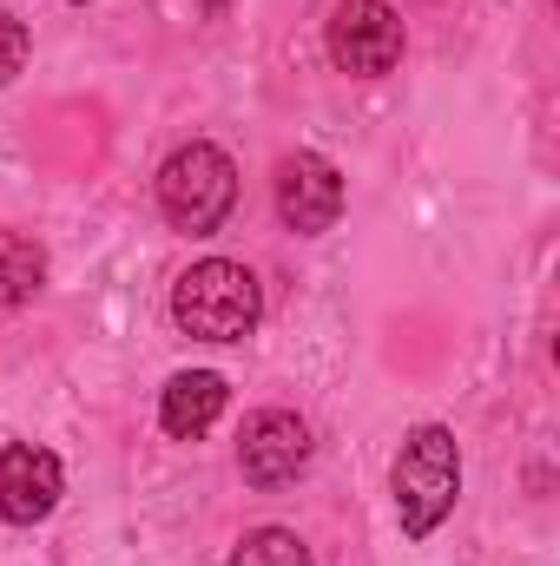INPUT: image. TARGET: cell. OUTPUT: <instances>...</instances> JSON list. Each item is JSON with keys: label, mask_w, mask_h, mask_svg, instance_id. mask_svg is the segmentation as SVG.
Masks as SVG:
<instances>
[{"label": "cell", "mask_w": 560, "mask_h": 566, "mask_svg": "<svg viewBox=\"0 0 560 566\" xmlns=\"http://www.w3.org/2000/svg\"><path fill=\"white\" fill-rule=\"evenodd\" d=\"M40 283H46V251H40V238H27V231H0V310L33 303Z\"/></svg>", "instance_id": "cell-9"}, {"label": "cell", "mask_w": 560, "mask_h": 566, "mask_svg": "<svg viewBox=\"0 0 560 566\" xmlns=\"http://www.w3.org/2000/svg\"><path fill=\"white\" fill-rule=\"evenodd\" d=\"M20 66H27V27H20L7 7H0V86H7Z\"/></svg>", "instance_id": "cell-11"}, {"label": "cell", "mask_w": 560, "mask_h": 566, "mask_svg": "<svg viewBox=\"0 0 560 566\" xmlns=\"http://www.w3.org/2000/svg\"><path fill=\"white\" fill-rule=\"evenodd\" d=\"M390 488H396L403 534H409V541H428V534L448 521L455 494H462V454H455V434L435 428V422L416 428V434L403 441L396 468H390Z\"/></svg>", "instance_id": "cell-2"}, {"label": "cell", "mask_w": 560, "mask_h": 566, "mask_svg": "<svg viewBox=\"0 0 560 566\" xmlns=\"http://www.w3.org/2000/svg\"><path fill=\"white\" fill-rule=\"evenodd\" d=\"M172 316H178V329L198 336V343H238V336L258 329L265 290H258V277H251L245 264L205 258V264H191L185 277L172 283Z\"/></svg>", "instance_id": "cell-1"}, {"label": "cell", "mask_w": 560, "mask_h": 566, "mask_svg": "<svg viewBox=\"0 0 560 566\" xmlns=\"http://www.w3.org/2000/svg\"><path fill=\"white\" fill-rule=\"evenodd\" d=\"M231 566H317V560H310V547H303L290 527H258V534L238 541Z\"/></svg>", "instance_id": "cell-10"}, {"label": "cell", "mask_w": 560, "mask_h": 566, "mask_svg": "<svg viewBox=\"0 0 560 566\" xmlns=\"http://www.w3.org/2000/svg\"><path fill=\"white\" fill-rule=\"evenodd\" d=\"M238 468L251 488H283L310 468V428L290 409H258L238 434Z\"/></svg>", "instance_id": "cell-5"}, {"label": "cell", "mask_w": 560, "mask_h": 566, "mask_svg": "<svg viewBox=\"0 0 560 566\" xmlns=\"http://www.w3.org/2000/svg\"><path fill=\"white\" fill-rule=\"evenodd\" d=\"M238 205V165L218 151V145H178L165 165H158V211L191 231V238H211Z\"/></svg>", "instance_id": "cell-3"}, {"label": "cell", "mask_w": 560, "mask_h": 566, "mask_svg": "<svg viewBox=\"0 0 560 566\" xmlns=\"http://www.w3.org/2000/svg\"><path fill=\"white\" fill-rule=\"evenodd\" d=\"M343 211V178L323 151H290L278 165V218L297 231V238H317L330 231Z\"/></svg>", "instance_id": "cell-6"}, {"label": "cell", "mask_w": 560, "mask_h": 566, "mask_svg": "<svg viewBox=\"0 0 560 566\" xmlns=\"http://www.w3.org/2000/svg\"><path fill=\"white\" fill-rule=\"evenodd\" d=\"M60 454L53 448H33V441H13L0 448V514L13 527H33L60 507Z\"/></svg>", "instance_id": "cell-7"}, {"label": "cell", "mask_w": 560, "mask_h": 566, "mask_svg": "<svg viewBox=\"0 0 560 566\" xmlns=\"http://www.w3.org/2000/svg\"><path fill=\"white\" fill-rule=\"evenodd\" d=\"M218 416H225V376H211V369H185V376H172V382H165V402H158L165 434L198 441Z\"/></svg>", "instance_id": "cell-8"}, {"label": "cell", "mask_w": 560, "mask_h": 566, "mask_svg": "<svg viewBox=\"0 0 560 566\" xmlns=\"http://www.w3.org/2000/svg\"><path fill=\"white\" fill-rule=\"evenodd\" d=\"M330 60L350 80H383L403 60V20L390 0H336L330 13Z\"/></svg>", "instance_id": "cell-4"}]
</instances>
